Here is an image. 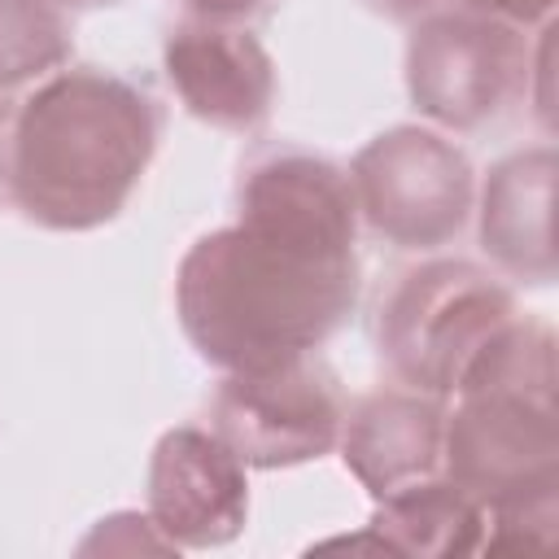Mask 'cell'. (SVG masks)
<instances>
[{"instance_id": "cell-10", "label": "cell", "mask_w": 559, "mask_h": 559, "mask_svg": "<svg viewBox=\"0 0 559 559\" xmlns=\"http://www.w3.org/2000/svg\"><path fill=\"white\" fill-rule=\"evenodd\" d=\"M445 397L393 384L358 397L341 424V459L349 476L376 498L441 472Z\"/></svg>"}, {"instance_id": "cell-7", "label": "cell", "mask_w": 559, "mask_h": 559, "mask_svg": "<svg viewBox=\"0 0 559 559\" xmlns=\"http://www.w3.org/2000/svg\"><path fill=\"white\" fill-rule=\"evenodd\" d=\"M345 397L319 354L275 367L223 371L210 393V428L231 445L245 467H297L336 450Z\"/></svg>"}, {"instance_id": "cell-9", "label": "cell", "mask_w": 559, "mask_h": 559, "mask_svg": "<svg viewBox=\"0 0 559 559\" xmlns=\"http://www.w3.org/2000/svg\"><path fill=\"white\" fill-rule=\"evenodd\" d=\"M166 79L179 105L205 127L253 135L275 105V61L249 26L183 17L162 44Z\"/></svg>"}, {"instance_id": "cell-13", "label": "cell", "mask_w": 559, "mask_h": 559, "mask_svg": "<svg viewBox=\"0 0 559 559\" xmlns=\"http://www.w3.org/2000/svg\"><path fill=\"white\" fill-rule=\"evenodd\" d=\"M70 61V22L52 0H0V96Z\"/></svg>"}, {"instance_id": "cell-8", "label": "cell", "mask_w": 559, "mask_h": 559, "mask_svg": "<svg viewBox=\"0 0 559 559\" xmlns=\"http://www.w3.org/2000/svg\"><path fill=\"white\" fill-rule=\"evenodd\" d=\"M249 467L201 424L166 428L148 459V520L179 550H214L249 520Z\"/></svg>"}, {"instance_id": "cell-6", "label": "cell", "mask_w": 559, "mask_h": 559, "mask_svg": "<svg viewBox=\"0 0 559 559\" xmlns=\"http://www.w3.org/2000/svg\"><path fill=\"white\" fill-rule=\"evenodd\" d=\"M358 223L397 249H441L472 214L476 175L467 153L419 122H402L367 140L349 162Z\"/></svg>"}, {"instance_id": "cell-15", "label": "cell", "mask_w": 559, "mask_h": 559, "mask_svg": "<svg viewBox=\"0 0 559 559\" xmlns=\"http://www.w3.org/2000/svg\"><path fill=\"white\" fill-rule=\"evenodd\" d=\"M467 4H476V9H485L493 17H507V22L524 26V31L550 26V13H555V0H467Z\"/></svg>"}, {"instance_id": "cell-17", "label": "cell", "mask_w": 559, "mask_h": 559, "mask_svg": "<svg viewBox=\"0 0 559 559\" xmlns=\"http://www.w3.org/2000/svg\"><path fill=\"white\" fill-rule=\"evenodd\" d=\"M57 9H96V4H118V0H52Z\"/></svg>"}, {"instance_id": "cell-3", "label": "cell", "mask_w": 559, "mask_h": 559, "mask_svg": "<svg viewBox=\"0 0 559 559\" xmlns=\"http://www.w3.org/2000/svg\"><path fill=\"white\" fill-rule=\"evenodd\" d=\"M441 472L485 511L559 489L555 328L515 314L467 362L450 393Z\"/></svg>"}, {"instance_id": "cell-5", "label": "cell", "mask_w": 559, "mask_h": 559, "mask_svg": "<svg viewBox=\"0 0 559 559\" xmlns=\"http://www.w3.org/2000/svg\"><path fill=\"white\" fill-rule=\"evenodd\" d=\"M542 61L546 26L533 52V31L454 0L411 22L406 92L428 122L445 131H480L528 96Z\"/></svg>"}, {"instance_id": "cell-12", "label": "cell", "mask_w": 559, "mask_h": 559, "mask_svg": "<svg viewBox=\"0 0 559 559\" xmlns=\"http://www.w3.org/2000/svg\"><path fill=\"white\" fill-rule=\"evenodd\" d=\"M367 528L389 555H432V559L480 555L489 533V511L445 472H432L424 480H411L376 498Z\"/></svg>"}, {"instance_id": "cell-14", "label": "cell", "mask_w": 559, "mask_h": 559, "mask_svg": "<svg viewBox=\"0 0 559 559\" xmlns=\"http://www.w3.org/2000/svg\"><path fill=\"white\" fill-rule=\"evenodd\" d=\"M275 0H183V13L188 17H201V22H231V26H245L249 17L266 13Z\"/></svg>"}, {"instance_id": "cell-11", "label": "cell", "mask_w": 559, "mask_h": 559, "mask_svg": "<svg viewBox=\"0 0 559 559\" xmlns=\"http://www.w3.org/2000/svg\"><path fill=\"white\" fill-rule=\"evenodd\" d=\"M550 205H555V144H533L489 166L476 214H480V249L502 275L524 280L533 288H546L555 280Z\"/></svg>"}, {"instance_id": "cell-4", "label": "cell", "mask_w": 559, "mask_h": 559, "mask_svg": "<svg viewBox=\"0 0 559 559\" xmlns=\"http://www.w3.org/2000/svg\"><path fill=\"white\" fill-rule=\"evenodd\" d=\"M511 288L467 258H428L393 280L376 314V349L397 384L450 397L467 362L511 323Z\"/></svg>"}, {"instance_id": "cell-16", "label": "cell", "mask_w": 559, "mask_h": 559, "mask_svg": "<svg viewBox=\"0 0 559 559\" xmlns=\"http://www.w3.org/2000/svg\"><path fill=\"white\" fill-rule=\"evenodd\" d=\"M362 4L380 17H389V22H415V17H424L432 9H445L454 0H362Z\"/></svg>"}, {"instance_id": "cell-2", "label": "cell", "mask_w": 559, "mask_h": 559, "mask_svg": "<svg viewBox=\"0 0 559 559\" xmlns=\"http://www.w3.org/2000/svg\"><path fill=\"white\" fill-rule=\"evenodd\" d=\"M157 140L162 109L140 83L100 66H61L13 114L4 192L35 227H105L127 210Z\"/></svg>"}, {"instance_id": "cell-1", "label": "cell", "mask_w": 559, "mask_h": 559, "mask_svg": "<svg viewBox=\"0 0 559 559\" xmlns=\"http://www.w3.org/2000/svg\"><path fill=\"white\" fill-rule=\"evenodd\" d=\"M358 284L349 170L271 144L236 179V218L179 258L175 314L210 367L253 371L314 354L354 314Z\"/></svg>"}]
</instances>
